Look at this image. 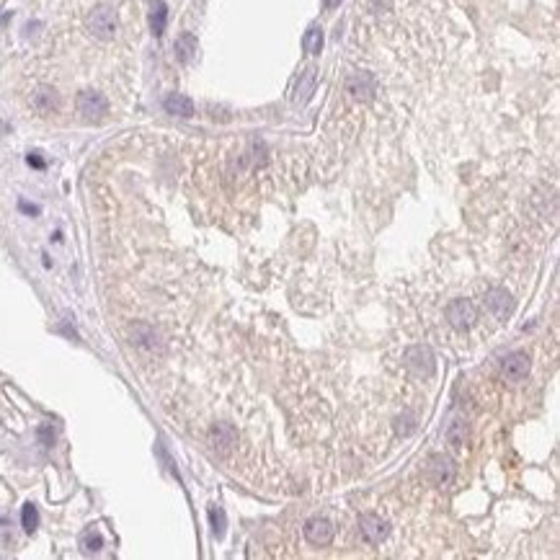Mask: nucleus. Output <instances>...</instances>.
I'll list each match as a JSON object with an SVG mask.
<instances>
[{"instance_id": "1", "label": "nucleus", "mask_w": 560, "mask_h": 560, "mask_svg": "<svg viewBox=\"0 0 560 560\" xmlns=\"http://www.w3.org/2000/svg\"><path fill=\"white\" fill-rule=\"evenodd\" d=\"M86 26H88V31L96 39L101 41L114 39V34H117V13H114V8H108V6H99L96 10H90Z\"/></svg>"}, {"instance_id": "2", "label": "nucleus", "mask_w": 560, "mask_h": 560, "mask_svg": "<svg viewBox=\"0 0 560 560\" xmlns=\"http://www.w3.org/2000/svg\"><path fill=\"white\" fill-rule=\"evenodd\" d=\"M75 106H78V114L86 122H101L108 111V101L99 90H83V93H78Z\"/></svg>"}, {"instance_id": "3", "label": "nucleus", "mask_w": 560, "mask_h": 560, "mask_svg": "<svg viewBox=\"0 0 560 560\" xmlns=\"http://www.w3.org/2000/svg\"><path fill=\"white\" fill-rule=\"evenodd\" d=\"M444 315H447V323L457 328V331H467L475 323V318H478L475 305H472L470 300H452L447 305V310H444Z\"/></svg>"}, {"instance_id": "4", "label": "nucleus", "mask_w": 560, "mask_h": 560, "mask_svg": "<svg viewBox=\"0 0 560 560\" xmlns=\"http://www.w3.org/2000/svg\"><path fill=\"white\" fill-rule=\"evenodd\" d=\"M405 367L416 372L418 377H432L434 374V354L429 346H411L405 349Z\"/></svg>"}, {"instance_id": "5", "label": "nucleus", "mask_w": 560, "mask_h": 560, "mask_svg": "<svg viewBox=\"0 0 560 560\" xmlns=\"http://www.w3.org/2000/svg\"><path fill=\"white\" fill-rule=\"evenodd\" d=\"M235 442H238V434L230 423H215V426L209 429V447H212V452L220 454V457H227V454L233 452Z\"/></svg>"}, {"instance_id": "6", "label": "nucleus", "mask_w": 560, "mask_h": 560, "mask_svg": "<svg viewBox=\"0 0 560 560\" xmlns=\"http://www.w3.org/2000/svg\"><path fill=\"white\" fill-rule=\"evenodd\" d=\"M346 90L351 93V99L367 104V101H372L374 93H377V80H374V75H369V73H354V75L346 78Z\"/></svg>"}, {"instance_id": "7", "label": "nucleus", "mask_w": 560, "mask_h": 560, "mask_svg": "<svg viewBox=\"0 0 560 560\" xmlns=\"http://www.w3.org/2000/svg\"><path fill=\"white\" fill-rule=\"evenodd\" d=\"M359 530H362V537L369 542V545H380L383 540H387L390 524H387L383 516H377V514H362Z\"/></svg>"}, {"instance_id": "8", "label": "nucleus", "mask_w": 560, "mask_h": 560, "mask_svg": "<svg viewBox=\"0 0 560 560\" xmlns=\"http://www.w3.org/2000/svg\"><path fill=\"white\" fill-rule=\"evenodd\" d=\"M501 374L509 383H521L530 374V356L524 354V351H511L509 356H503Z\"/></svg>"}, {"instance_id": "9", "label": "nucleus", "mask_w": 560, "mask_h": 560, "mask_svg": "<svg viewBox=\"0 0 560 560\" xmlns=\"http://www.w3.org/2000/svg\"><path fill=\"white\" fill-rule=\"evenodd\" d=\"M305 537L310 545H318V548H325L331 545L334 540V524L323 516H313V519L305 521Z\"/></svg>"}, {"instance_id": "10", "label": "nucleus", "mask_w": 560, "mask_h": 560, "mask_svg": "<svg viewBox=\"0 0 560 560\" xmlns=\"http://www.w3.org/2000/svg\"><path fill=\"white\" fill-rule=\"evenodd\" d=\"M426 472H429V481H432L434 485H447L454 475L452 460L444 457V454H432V457H429V467H426Z\"/></svg>"}, {"instance_id": "11", "label": "nucleus", "mask_w": 560, "mask_h": 560, "mask_svg": "<svg viewBox=\"0 0 560 560\" xmlns=\"http://www.w3.org/2000/svg\"><path fill=\"white\" fill-rule=\"evenodd\" d=\"M485 305H488V310H491L499 320H506V318L514 313V300H511V295L506 289H499V287L485 295Z\"/></svg>"}, {"instance_id": "12", "label": "nucleus", "mask_w": 560, "mask_h": 560, "mask_svg": "<svg viewBox=\"0 0 560 560\" xmlns=\"http://www.w3.org/2000/svg\"><path fill=\"white\" fill-rule=\"evenodd\" d=\"M129 336H132V344L139 346V349H145V351H155V349H160V336H157L155 328L148 323L132 325Z\"/></svg>"}, {"instance_id": "13", "label": "nucleus", "mask_w": 560, "mask_h": 560, "mask_svg": "<svg viewBox=\"0 0 560 560\" xmlns=\"http://www.w3.org/2000/svg\"><path fill=\"white\" fill-rule=\"evenodd\" d=\"M31 106H34V111H39V114H52V111H57V106H59L57 90L50 88V86H39V88L31 93Z\"/></svg>"}, {"instance_id": "14", "label": "nucleus", "mask_w": 560, "mask_h": 560, "mask_svg": "<svg viewBox=\"0 0 560 560\" xmlns=\"http://www.w3.org/2000/svg\"><path fill=\"white\" fill-rule=\"evenodd\" d=\"M163 106H166V111L173 114V117H184V119L194 117V101L189 99V96H184V93H168Z\"/></svg>"}, {"instance_id": "15", "label": "nucleus", "mask_w": 560, "mask_h": 560, "mask_svg": "<svg viewBox=\"0 0 560 560\" xmlns=\"http://www.w3.org/2000/svg\"><path fill=\"white\" fill-rule=\"evenodd\" d=\"M176 59L181 62V65H189L191 59H194V55H197V37L194 34H189V31H184L181 37L176 39Z\"/></svg>"}, {"instance_id": "16", "label": "nucleus", "mask_w": 560, "mask_h": 560, "mask_svg": "<svg viewBox=\"0 0 560 560\" xmlns=\"http://www.w3.org/2000/svg\"><path fill=\"white\" fill-rule=\"evenodd\" d=\"M166 23H168V6L163 0H153L150 3V31H153V37H160L166 31Z\"/></svg>"}, {"instance_id": "17", "label": "nucleus", "mask_w": 560, "mask_h": 560, "mask_svg": "<svg viewBox=\"0 0 560 560\" xmlns=\"http://www.w3.org/2000/svg\"><path fill=\"white\" fill-rule=\"evenodd\" d=\"M313 90H315V70H305L302 78L297 80V88H295L292 101H295V104H305V101L313 96Z\"/></svg>"}, {"instance_id": "18", "label": "nucleus", "mask_w": 560, "mask_h": 560, "mask_svg": "<svg viewBox=\"0 0 560 560\" xmlns=\"http://www.w3.org/2000/svg\"><path fill=\"white\" fill-rule=\"evenodd\" d=\"M447 442L452 444V450H462V444L467 442V423L462 421V418H454L447 426Z\"/></svg>"}, {"instance_id": "19", "label": "nucleus", "mask_w": 560, "mask_h": 560, "mask_svg": "<svg viewBox=\"0 0 560 560\" xmlns=\"http://www.w3.org/2000/svg\"><path fill=\"white\" fill-rule=\"evenodd\" d=\"M302 50H305L307 55H320V50H323V31L318 29V26H310V29L305 31V37H302Z\"/></svg>"}, {"instance_id": "20", "label": "nucleus", "mask_w": 560, "mask_h": 560, "mask_svg": "<svg viewBox=\"0 0 560 560\" xmlns=\"http://www.w3.org/2000/svg\"><path fill=\"white\" fill-rule=\"evenodd\" d=\"M21 527L29 534H34L37 527H39V511H37L34 503H23V509H21Z\"/></svg>"}, {"instance_id": "21", "label": "nucleus", "mask_w": 560, "mask_h": 560, "mask_svg": "<svg viewBox=\"0 0 560 560\" xmlns=\"http://www.w3.org/2000/svg\"><path fill=\"white\" fill-rule=\"evenodd\" d=\"M209 527L215 532V537H225L227 519H225V511L220 509V506H209Z\"/></svg>"}, {"instance_id": "22", "label": "nucleus", "mask_w": 560, "mask_h": 560, "mask_svg": "<svg viewBox=\"0 0 560 560\" xmlns=\"http://www.w3.org/2000/svg\"><path fill=\"white\" fill-rule=\"evenodd\" d=\"M80 545H83V550H86V552H99L101 548H104V540H101L99 532L88 530L83 537H80Z\"/></svg>"}, {"instance_id": "23", "label": "nucleus", "mask_w": 560, "mask_h": 560, "mask_svg": "<svg viewBox=\"0 0 560 560\" xmlns=\"http://www.w3.org/2000/svg\"><path fill=\"white\" fill-rule=\"evenodd\" d=\"M19 209L21 212H26V215H39V206L29 204V202H19Z\"/></svg>"}, {"instance_id": "24", "label": "nucleus", "mask_w": 560, "mask_h": 560, "mask_svg": "<svg viewBox=\"0 0 560 560\" xmlns=\"http://www.w3.org/2000/svg\"><path fill=\"white\" fill-rule=\"evenodd\" d=\"M26 160H29V166H34V168H39V171H41V168H44V166H47V163H44V160H41V157H39V155H37V153H31V155H29V157H26Z\"/></svg>"}, {"instance_id": "25", "label": "nucleus", "mask_w": 560, "mask_h": 560, "mask_svg": "<svg viewBox=\"0 0 560 560\" xmlns=\"http://www.w3.org/2000/svg\"><path fill=\"white\" fill-rule=\"evenodd\" d=\"M325 3V8L328 10H334V8H338V6H341V0H323Z\"/></svg>"}]
</instances>
